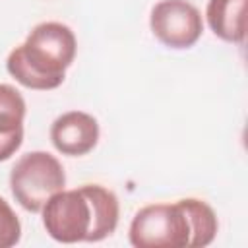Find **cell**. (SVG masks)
<instances>
[{"label": "cell", "instance_id": "7", "mask_svg": "<svg viewBox=\"0 0 248 248\" xmlns=\"http://www.w3.org/2000/svg\"><path fill=\"white\" fill-rule=\"evenodd\" d=\"M25 101L21 93L10 85L0 83V161L10 159L23 141Z\"/></svg>", "mask_w": 248, "mask_h": 248}, {"label": "cell", "instance_id": "2", "mask_svg": "<svg viewBox=\"0 0 248 248\" xmlns=\"http://www.w3.org/2000/svg\"><path fill=\"white\" fill-rule=\"evenodd\" d=\"M217 215L203 200L186 198L174 203L141 207L130 225V244L136 248L207 246L217 234Z\"/></svg>", "mask_w": 248, "mask_h": 248}, {"label": "cell", "instance_id": "3", "mask_svg": "<svg viewBox=\"0 0 248 248\" xmlns=\"http://www.w3.org/2000/svg\"><path fill=\"white\" fill-rule=\"evenodd\" d=\"M76 35L60 21H45L33 27L25 43L16 46L8 60V72L29 89H56L76 58Z\"/></svg>", "mask_w": 248, "mask_h": 248}, {"label": "cell", "instance_id": "5", "mask_svg": "<svg viewBox=\"0 0 248 248\" xmlns=\"http://www.w3.org/2000/svg\"><path fill=\"white\" fill-rule=\"evenodd\" d=\"M149 25L169 48H190L203 31L202 14L188 0H159L151 10Z\"/></svg>", "mask_w": 248, "mask_h": 248}, {"label": "cell", "instance_id": "8", "mask_svg": "<svg viewBox=\"0 0 248 248\" xmlns=\"http://www.w3.org/2000/svg\"><path fill=\"white\" fill-rule=\"evenodd\" d=\"M246 2L248 0H209L207 23L211 31L227 43H242L246 35Z\"/></svg>", "mask_w": 248, "mask_h": 248}, {"label": "cell", "instance_id": "9", "mask_svg": "<svg viewBox=\"0 0 248 248\" xmlns=\"http://www.w3.org/2000/svg\"><path fill=\"white\" fill-rule=\"evenodd\" d=\"M21 238V223L10 203L0 198V248L16 246Z\"/></svg>", "mask_w": 248, "mask_h": 248}, {"label": "cell", "instance_id": "4", "mask_svg": "<svg viewBox=\"0 0 248 248\" xmlns=\"http://www.w3.org/2000/svg\"><path fill=\"white\" fill-rule=\"evenodd\" d=\"M64 184L66 172L60 161L46 151L21 155L10 172V188L16 202L31 213H39L52 194L64 190Z\"/></svg>", "mask_w": 248, "mask_h": 248}, {"label": "cell", "instance_id": "1", "mask_svg": "<svg viewBox=\"0 0 248 248\" xmlns=\"http://www.w3.org/2000/svg\"><path fill=\"white\" fill-rule=\"evenodd\" d=\"M41 211L48 236L62 244L99 242L110 236L120 215L114 192L99 184L60 190L46 200Z\"/></svg>", "mask_w": 248, "mask_h": 248}, {"label": "cell", "instance_id": "6", "mask_svg": "<svg viewBox=\"0 0 248 248\" xmlns=\"http://www.w3.org/2000/svg\"><path fill=\"white\" fill-rule=\"evenodd\" d=\"M50 141L62 155L79 157L89 153L99 141L97 120L81 110L60 114L50 126Z\"/></svg>", "mask_w": 248, "mask_h": 248}]
</instances>
